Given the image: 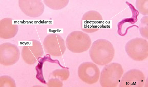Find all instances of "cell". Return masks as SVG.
Instances as JSON below:
<instances>
[{
    "instance_id": "cell-1",
    "label": "cell",
    "mask_w": 148,
    "mask_h": 87,
    "mask_svg": "<svg viewBox=\"0 0 148 87\" xmlns=\"http://www.w3.org/2000/svg\"><path fill=\"white\" fill-rule=\"evenodd\" d=\"M115 55L113 45L108 40L101 39L92 43L89 50V55L94 63L105 66L112 61Z\"/></svg>"
},
{
    "instance_id": "cell-2",
    "label": "cell",
    "mask_w": 148,
    "mask_h": 87,
    "mask_svg": "<svg viewBox=\"0 0 148 87\" xmlns=\"http://www.w3.org/2000/svg\"><path fill=\"white\" fill-rule=\"evenodd\" d=\"M123 72L122 65L117 63H111L105 65L100 76L101 86L103 87L117 86Z\"/></svg>"
},
{
    "instance_id": "cell-3",
    "label": "cell",
    "mask_w": 148,
    "mask_h": 87,
    "mask_svg": "<svg viewBox=\"0 0 148 87\" xmlns=\"http://www.w3.org/2000/svg\"><path fill=\"white\" fill-rule=\"evenodd\" d=\"M66 47L70 51L80 53L87 51L92 45V40L88 34L80 31H73L66 39Z\"/></svg>"
},
{
    "instance_id": "cell-4",
    "label": "cell",
    "mask_w": 148,
    "mask_h": 87,
    "mask_svg": "<svg viewBox=\"0 0 148 87\" xmlns=\"http://www.w3.org/2000/svg\"><path fill=\"white\" fill-rule=\"evenodd\" d=\"M125 50L132 60L138 61L145 60L148 57V41L142 38H134L127 43Z\"/></svg>"
},
{
    "instance_id": "cell-5",
    "label": "cell",
    "mask_w": 148,
    "mask_h": 87,
    "mask_svg": "<svg viewBox=\"0 0 148 87\" xmlns=\"http://www.w3.org/2000/svg\"><path fill=\"white\" fill-rule=\"evenodd\" d=\"M44 54L43 48L40 42L31 40L23 47L21 54L24 62L32 65L36 63Z\"/></svg>"
},
{
    "instance_id": "cell-6",
    "label": "cell",
    "mask_w": 148,
    "mask_h": 87,
    "mask_svg": "<svg viewBox=\"0 0 148 87\" xmlns=\"http://www.w3.org/2000/svg\"><path fill=\"white\" fill-rule=\"evenodd\" d=\"M43 45L46 53L53 56H61L66 50L64 40L61 36L56 34H51L46 36Z\"/></svg>"
},
{
    "instance_id": "cell-7",
    "label": "cell",
    "mask_w": 148,
    "mask_h": 87,
    "mask_svg": "<svg viewBox=\"0 0 148 87\" xmlns=\"http://www.w3.org/2000/svg\"><path fill=\"white\" fill-rule=\"evenodd\" d=\"M78 74L82 81L88 84L97 82L100 76V70L96 64L92 62L82 63L79 66Z\"/></svg>"
},
{
    "instance_id": "cell-8",
    "label": "cell",
    "mask_w": 148,
    "mask_h": 87,
    "mask_svg": "<svg viewBox=\"0 0 148 87\" xmlns=\"http://www.w3.org/2000/svg\"><path fill=\"white\" fill-rule=\"evenodd\" d=\"M103 20L102 15L97 11L91 10L82 17L81 27L84 32L92 33L97 32L101 27Z\"/></svg>"
},
{
    "instance_id": "cell-9",
    "label": "cell",
    "mask_w": 148,
    "mask_h": 87,
    "mask_svg": "<svg viewBox=\"0 0 148 87\" xmlns=\"http://www.w3.org/2000/svg\"><path fill=\"white\" fill-rule=\"evenodd\" d=\"M20 52L16 45L5 43L0 45V63L9 66L14 65L19 60Z\"/></svg>"
},
{
    "instance_id": "cell-10",
    "label": "cell",
    "mask_w": 148,
    "mask_h": 87,
    "mask_svg": "<svg viewBox=\"0 0 148 87\" xmlns=\"http://www.w3.org/2000/svg\"><path fill=\"white\" fill-rule=\"evenodd\" d=\"M145 81V77L138 69L130 70L122 76L119 83L120 87H142Z\"/></svg>"
},
{
    "instance_id": "cell-11",
    "label": "cell",
    "mask_w": 148,
    "mask_h": 87,
    "mask_svg": "<svg viewBox=\"0 0 148 87\" xmlns=\"http://www.w3.org/2000/svg\"><path fill=\"white\" fill-rule=\"evenodd\" d=\"M19 6L25 15L32 18H37L44 13L45 6L39 0H20Z\"/></svg>"
},
{
    "instance_id": "cell-12",
    "label": "cell",
    "mask_w": 148,
    "mask_h": 87,
    "mask_svg": "<svg viewBox=\"0 0 148 87\" xmlns=\"http://www.w3.org/2000/svg\"><path fill=\"white\" fill-rule=\"evenodd\" d=\"M18 26L11 18H5L0 21V37L8 39L14 37L18 33Z\"/></svg>"
},
{
    "instance_id": "cell-13",
    "label": "cell",
    "mask_w": 148,
    "mask_h": 87,
    "mask_svg": "<svg viewBox=\"0 0 148 87\" xmlns=\"http://www.w3.org/2000/svg\"><path fill=\"white\" fill-rule=\"evenodd\" d=\"M45 4L51 9L58 10L63 9L68 4V0H44Z\"/></svg>"
},
{
    "instance_id": "cell-14",
    "label": "cell",
    "mask_w": 148,
    "mask_h": 87,
    "mask_svg": "<svg viewBox=\"0 0 148 87\" xmlns=\"http://www.w3.org/2000/svg\"><path fill=\"white\" fill-rule=\"evenodd\" d=\"M69 76L70 71L69 69L68 68L64 67L62 69L55 70L51 73L50 79L51 77L52 78V77L53 78H58L63 81L68 79Z\"/></svg>"
},
{
    "instance_id": "cell-15",
    "label": "cell",
    "mask_w": 148,
    "mask_h": 87,
    "mask_svg": "<svg viewBox=\"0 0 148 87\" xmlns=\"http://www.w3.org/2000/svg\"><path fill=\"white\" fill-rule=\"evenodd\" d=\"M148 4V0H137L136 1V8L142 15L147 16Z\"/></svg>"
},
{
    "instance_id": "cell-16",
    "label": "cell",
    "mask_w": 148,
    "mask_h": 87,
    "mask_svg": "<svg viewBox=\"0 0 148 87\" xmlns=\"http://www.w3.org/2000/svg\"><path fill=\"white\" fill-rule=\"evenodd\" d=\"M141 22L139 26V29L141 35L143 37L148 39V17L145 16L143 17L140 21Z\"/></svg>"
},
{
    "instance_id": "cell-17",
    "label": "cell",
    "mask_w": 148,
    "mask_h": 87,
    "mask_svg": "<svg viewBox=\"0 0 148 87\" xmlns=\"http://www.w3.org/2000/svg\"><path fill=\"white\" fill-rule=\"evenodd\" d=\"M15 87L16 83L11 77L4 75L0 77V87Z\"/></svg>"
},
{
    "instance_id": "cell-18",
    "label": "cell",
    "mask_w": 148,
    "mask_h": 87,
    "mask_svg": "<svg viewBox=\"0 0 148 87\" xmlns=\"http://www.w3.org/2000/svg\"><path fill=\"white\" fill-rule=\"evenodd\" d=\"M47 86L49 87H61L63 85V81L56 78H51L47 83Z\"/></svg>"
}]
</instances>
